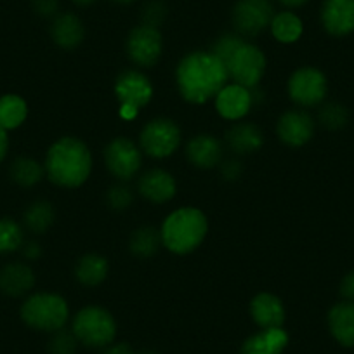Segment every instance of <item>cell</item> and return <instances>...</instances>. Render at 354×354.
Returning <instances> with one entry per match:
<instances>
[{
    "label": "cell",
    "instance_id": "6da1fadb",
    "mask_svg": "<svg viewBox=\"0 0 354 354\" xmlns=\"http://www.w3.org/2000/svg\"><path fill=\"white\" fill-rule=\"evenodd\" d=\"M230 78L226 64L214 53L196 50L181 59L176 80L183 100L193 104H203L226 87Z\"/></svg>",
    "mask_w": 354,
    "mask_h": 354
},
{
    "label": "cell",
    "instance_id": "7a4b0ae2",
    "mask_svg": "<svg viewBox=\"0 0 354 354\" xmlns=\"http://www.w3.org/2000/svg\"><path fill=\"white\" fill-rule=\"evenodd\" d=\"M47 177L61 188H78L87 181L93 170L91 151L77 138H61L49 148L46 156Z\"/></svg>",
    "mask_w": 354,
    "mask_h": 354
},
{
    "label": "cell",
    "instance_id": "3957f363",
    "mask_svg": "<svg viewBox=\"0 0 354 354\" xmlns=\"http://www.w3.org/2000/svg\"><path fill=\"white\" fill-rule=\"evenodd\" d=\"M209 223L202 210L185 207L170 214L163 223L162 243L167 250L177 255H186L198 248L205 240Z\"/></svg>",
    "mask_w": 354,
    "mask_h": 354
},
{
    "label": "cell",
    "instance_id": "277c9868",
    "mask_svg": "<svg viewBox=\"0 0 354 354\" xmlns=\"http://www.w3.org/2000/svg\"><path fill=\"white\" fill-rule=\"evenodd\" d=\"M66 301L57 294L40 292L26 299L21 306V319L28 326L42 332H57L68 322Z\"/></svg>",
    "mask_w": 354,
    "mask_h": 354
},
{
    "label": "cell",
    "instance_id": "5b68a950",
    "mask_svg": "<svg viewBox=\"0 0 354 354\" xmlns=\"http://www.w3.org/2000/svg\"><path fill=\"white\" fill-rule=\"evenodd\" d=\"M73 333L78 342L87 347H106L117 335L115 319L106 309L88 306L77 313L73 319Z\"/></svg>",
    "mask_w": 354,
    "mask_h": 354
},
{
    "label": "cell",
    "instance_id": "8992f818",
    "mask_svg": "<svg viewBox=\"0 0 354 354\" xmlns=\"http://www.w3.org/2000/svg\"><path fill=\"white\" fill-rule=\"evenodd\" d=\"M115 96L120 103L122 118L132 120L138 117L139 110L151 101L153 85L141 71L127 70L118 75L115 82Z\"/></svg>",
    "mask_w": 354,
    "mask_h": 354
},
{
    "label": "cell",
    "instance_id": "52a82bcc",
    "mask_svg": "<svg viewBox=\"0 0 354 354\" xmlns=\"http://www.w3.org/2000/svg\"><path fill=\"white\" fill-rule=\"evenodd\" d=\"M141 148L153 158H167L181 142V131L170 118H155L141 131Z\"/></svg>",
    "mask_w": 354,
    "mask_h": 354
},
{
    "label": "cell",
    "instance_id": "ba28073f",
    "mask_svg": "<svg viewBox=\"0 0 354 354\" xmlns=\"http://www.w3.org/2000/svg\"><path fill=\"white\" fill-rule=\"evenodd\" d=\"M326 91H328V85H326L325 75L311 66L299 68L288 80L290 100L302 108L322 104L326 97Z\"/></svg>",
    "mask_w": 354,
    "mask_h": 354
},
{
    "label": "cell",
    "instance_id": "9c48e42d",
    "mask_svg": "<svg viewBox=\"0 0 354 354\" xmlns=\"http://www.w3.org/2000/svg\"><path fill=\"white\" fill-rule=\"evenodd\" d=\"M226 66L234 84L254 88L257 87L266 71V56L257 46L245 42L227 61Z\"/></svg>",
    "mask_w": 354,
    "mask_h": 354
},
{
    "label": "cell",
    "instance_id": "30bf717a",
    "mask_svg": "<svg viewBox=\"0 0 354 354\" xmlns=\"http://www.w3.org/2000/svg\"><path fill=\"white\" fill-rule=\"evenodd\" d=\"M273 18L274 8L270 0H238L233 8V25L241 35H259L271 26Z\"/></svg>",
    "mask_w": 354,
    "mask_h": 354
},
{
    "label": "cell",
    "instance_id": "8fae6325",
    "mask_svg": "<svg viewBox=\"0 0 354 354\" xmlns=\"http://www.w3.org/2000/svg\"><path fill=\"white\" fill-rule=\"evenodd\" d=\"M127 54L138 66L149 68L160 59L163 49V39L158 28L141 25L132 30L127 37Z\"/></svg>",
    "mask_w": 354,
    "mask_h": 354
},
{
    "label": "cell",
    "instance_id": "7c38bea8",
    "mask_svg": "<svg viewBox=\"0 0 354 354\" xmlns=\"http://www.w3.org/2000/svg\"><path fill=\"white\" fill-rule=\"evenodd\" d=\"M104 162L108 170L120 181H131L141 169V151L138 146L125 138H117L104 149Z\"/></svg>",
    "mask_w": 354,
    "mask_h": 354
},
{
    "label": "cell",
    "instance_id": "4fadbf2b",
    "mask_svg": "<svg viewBox=\"0 0 354 354\" xmlns=\"http://www.w3.org/2000/svg\"><path fill=\"white\" fill-rule=\"evenodd\" d=\"M278 138L290 148H301L311 141L315 134V122L311 115L302 110H290L278 120Z\"/></svg>",
    "mask_w": 354,
    "mask_h": 354
},
{
    "label": "cell",
    "instance_id": "5bb4252c",
    "mask_svg": "<svg viewBox=\"0 0 354 354\" xmlns=\"http://www.w3.org/2000/svg\"><path fill=\"white\" fill-rule=\"evenodd\" d=\"M322 23L332 37H346L354 32V0H325Z\"/></svg>",
    "mask_w": 354,
    "mask_h": 354
},
{
    "label": "cell",
    "instance_id": "9a60e30c",
    "mask_svg": "<svg viewBox=\"0 0 354 354\" xmlns=\"http://www.w3.org/2000/svg\"><path fill=\"white\" fill-rule=\"evenodd\" d=\"M254 106L250 88L243 85H226L216 96V108L226 120H240Z\"/></svg>",
    "mask_w": 354,
    "mask_h": 354
},
{
    "label": "cell",
    "instance_id": "2e32d148",
    "mask_svg": "<svg viewBox=\"0 0 354 354\" xmlns=\"http://www.w3.org/2000/svg\"><path fill=\"white\" fill-rule=\"evenodd\" d=\"M250 315L262 330L281 328L285 323V308L273 294H259L250 302Z\"/></svg>",
    "mask_w": 354,
    "mask_h": 354
},
{
    "label": "cell",
    "instance_id": "e0dca14e",
    "mask_svg": "<svg viewBox=\"0 0 354 354\" xmlns=\"http://www.w3.org/2000/svg\"><path fill=\"white\" fill-rule=\"evenodd\" d=\"M139 193L153 203H165L176 195V179L167 170L153 169L139 179Z\"/></svg>",
    "mask_w": 354,
    "mask_h": 354
},
{
    "label": "cell",
    "instance_id": "ac0fdd59",
    "mask_svg": "<svg viewBox=\"0 0 354 354\" xmlns=\"http://www.w3.org/2000/svg\"><path fill=\"white\" fill-rule=\"evenodd\" d=\"M35 285L32 268L21 262H12L0 270V292L9 297H21Z\"/></svg>",
    "mask_w": 354,
    "mask_h": 354
},
{
    "label": "cell",
    "instance_id": "d6986e66",
    "mask_svg": "<svg viewBox=\"0 0 354 354\" xmlns=\"http://www.w3.org/2000/svg\"><path fill=\"white\" fill-rule=\"evenodd\" d=\"M186 156L198 169H212L221 162L223 146L219 139L209 134H200L193 138L186 146Z\"/></svg>",
    "mask_w": 354,
    "mask_h": 354
},
{
    "label": "cell",
    "instance_id": "ffe728a7",
    "mask_svg": "<svg viewBox=\"0 0 354 354\" xmlns=\"http://www.w3.org/2000/svg\"><path fill=\"white\" fill-rule=\"evenodd\" d=\"M328 328L337 342L354 347V302H339L330 309Z\"/></svg>",
    "mask_w": 354,
    "mask_h": 354
},
{
    "label": "cell",
    "instance_id": "44dd1931",
    "mask_svg": "<svg viewBox=\"0 0 354 354\" xmlns=\"http://www.w3.org/2000/svg\"><path fill=\"white\" fill-rule=\"evenodd\" d=\"M288 333L283 328H270L254 333L241 346V354H283Z\"/></svg>",
    "mask_w": 354,
    "mask_h": 354
},
{
    "label": "cell",
    "instance_id": "7402d4cb",
    "mask_svg": "<svg viewBox=\"0 0 354 354\" xmlns=\"http://www.w3.org/2000/svg\"><path fill=\"white\" fill-rule=\"evenodd\" d=\"M50 35H53V40L61 49H75L84 40V25H82L80 18L71 15V12L59 15L53 21Z\"/></svg>",
    "mask_w": 354,
    "mask_h": 354
},
{
    "label": "cell",
    "instance_id": "603a6c76",
    "mask_svg": "<svg viewBox=\"0 0 354 354\" xmlns=\"http://www.w3.org/2000/svg\"><path fill=\"white\" fill-rule=\"evenodd\" d=\"M227 146L231 151L238 155H248V153L257 151L262 146V132L252 124H236L227 131L226 134Z\"/></svg>",
    "mask_w": 354,
    "mask_h": 354
},
{
    "label": "cell",
    "instance_id": "cb8c5ba5",
    "mask_svg": "<svg viewBox=\"0 0 354 354\" xmlns=\"http://www.w3.org/2000/svg\"><path fill=\"white\" fill-rule=\"evenodd\" d=\"M108 270H110V266L103 255L87 254L78 261L77 268H75V277L85 287H96L106 280Z\"/></svg>",
    "mask_w": 354,
    "mask_h": 354
},
{
    "label": "cell",
    "instance_id": "d4e9b609",
    "mask_svg": "<svg viewBox=\"0 0 354 354\" xmlns=\"http://www.w3.org/2000/svg\"><path fill=\"white\" fill-rule=\"evenodd\" d=\"M28 117V104L18 94H6L0 97V127L4 131L18 129Z\"/></svg>",
    "mask_w": 354,
    "mask_h": 354
},
{
    "label": "cell",
    "instance_id": "484cf974",
    "mask_svg": "<svg viewBox=\"0 0 354 354\" xmlns=\"http://www.w3.org/2000/svg\"><path fill=\"white\" fill-rule=\"evenodd\" d=\"M160 245H162V234L155 230V227H139L132 233L131 241H129V248L134 257L148 259L158 252Z\"/></svg>",
    "mask_w": 354,
    "mask_h": 354
},
{
    "label": "cell",
    "instance_id": "4316f807",
    "mask_svg": "<svg viewBox=\"0 0 354 354\" xmlns=\"http://www.w3.org/2000/svg\"><path fill=\"white\" fill-rule=\"evenodd\" d=\"M302 30H304V26H302V21L299 19V16H295L290 11L274 15L273 21H271L273 37L281 44L297 42L299 37L302 35Z\"/></svg>",
    "mask_w": 354,
    "mask_h": 354
},
{
    "label": "cell",
    "instance_id": "83f0119b",
    "mask_svg": "<svg viewBox=\"0 0 354 354\" xmlns=\"http://www.w3.org/2000/svg\"><path fill=\"white\" fill-rule=\"evenodd\" d=\"M44 172H46V169L37 160L26 158V156L16 158L11 165L12 181L23 188H32L37 183H40Z\"/></svg>",
    "mask_w": 354,
    "mask_h": 354
},
{
    "label": "cell",
    "instance_id": "f1b7e54d",
    "mask_svg": "<svg viewBox=\"0 0 354 354\" xmlns=\"http://www.w3.org/2000/svg\"><path fill=\"white\" fill-rule=\"evenodd\" d=\"M54 223V207L53 203L46 200H37L26 209L25 212V226L32 233L42 234L53 226Z\"/></svg>",
    "mask_w": 354,
    "mask_h": 354
},
{
    "label": "cell",
    "instance_id": "f546056e",
    "mask_svg": "<svg viewBox=\"0 0 354 354\" xmlns=\"http://www.w3.org/2000/svg\"><path fill=\"white\" fill-rule=\"evenodd\" d=\"M23 245V230L11 217H0V255L16 252Z\"/></svg>",
    "mask_w": 354,
    "mask_h": 354
},
{
    "label": "cell",
    "instance_id": "4dcf8cb0",
    "mask_svg": "<svg viewBox=\"0 0 354 354\" xmlns=\"http://www.w3.org/2000/svg\"><path fill=\"white\" fill-rule=\"evenodd\" d=\"M319 122L328 131H339V129L346 127L349 122V111L344 104L328 103L319 110Z\"/></svg>",
    "mask_w": 354,
    "mask_h": 354
},
{
    "label": "cell",
    "instance_id": "1f68e13d",
    "mask_svg": "<svg viewBox=\"0 0 354 354\" xmlns=\"http://www.w3.org/2000/svg\"><path fill=\"white\" fill-rule=\"evenodd\" d=\"M243 44L245 40L241 39L240 35H234V33H224L223 37H219V39L216 40V44L212 46V50H210V53L216 54L224 64H227V61L233 57V54L236 53Z\"/></svg>",
    "mask_w": 354,
    "mask_h": 354
},
{
    "label": "cell",
    "instance_id": "d6a6232c",
    "mask_svg": "<svg viewBox=\"0 0 354 354\" xmlns=\"http://www.w3.org/2000/svg\"><path fill=\"white\" fill-rule=\"evenodd\" d=\"M77 337L73 332H66V330H57L54 337L49 342L50 354H75L77 351Z\"/></svg>",
    "mask_w": 354,
    "mask_h": 354
},
{
    "label": "cell",
    "instance_id": "836d02e7",
    "mask_svg": "<svg viewBox=\"0 0 354 354\" xmlns=\"http://www.w3.org/2000/svg\"><path fill=\"white\" fill-rule=\"evenodd\" d=\"M167 16V8L163 2L160 0H153L149 4H146V8L142 9V25L153 26V28H158L163 23Z\"/></svg>",
    "mask_w": 354,
    "mask_h": 354
},
{
    "label": "cell",
    "instance_id": "e575fe53",
    "mask_svg": "<svg viewBox=\"0 0 354 354\" xmlns=\"http://www.w3.org/2000/svg\"><path fill=\"white\" fill-rule=\"evenodd\" d=\"M108 203L115 210H125L132 203V192L124 185L113 186L108 192Z\"/></svg>",
    "mask_w": 354,
    "mask_h": 354
},
{
    "label": "cell",
    "instance_id": "d590c367",
    "mask_svg": "<svg viewBox=\"0 0 354 354\" xmlns=\"http://www.w3.org/2000/svg\"><path fill=\"white\" fill-rule=\"evenodd\" d=\"M57 0H32V8L42 18H50L57 12Z\"/></svg>",
    "mask_w": 354,
    "mask_h": 354
},
{
    "label": "cell",
    "instance_id": "8d00e7d4",
    "mask_svg": "<svg viewBox=\"0 0 354 354\" xmlns=\"http://www.w3.org/2000/svg\"><path fill=\"white\" fill-rule=\"evenodd\" d=\"M340 295L346 301L354 302V270L351 273H347L344 277V280L340 281Z\"/></svg>",
    "mask_w": 354,
    "mask_h": 354
},
{
    "label": "cell",
    "instance_id": "74e56055",
    "mask_svg": "<svg viewBox=\"0 0 354 354\" xmlns=\"http://www.w3.org/2000/svg\"><path fill=\"white\" fill-rule=\"evenodd\" d=\"M241 174V165L240 162H233V160H230V162H226L223 165V176L224 179H227V181H233V179H238Z\"/></svg>",
    "mask_w": 354,
    "mask_h": 354
},
{
    "label": "cell",
    "instance_id": "f35d334b",
    "mask_svg": "<svg viewBox=\"0 0 354 354\" xmlns=\"http://www.w3.org/2000/svg\"><path fill=\"white\" fill-rule=\"evenodd\" d=\"M103 354H136L129 344H115V346L108 347Z\"/></svg>",
    "mask_w": 354,
    "mask_h": 354
},
{
    "label": "cell",
    "instance_id": "ab89813d",
    "mask_svg": "<svg viewBox=\"0 0 354 354\" xmlns=\"http://www.w3.org/2000/svg\"><path fill=\"white\" fill-rule=\"evenodd\" d=\"M8 149H9L8 131H4V129L0 127V163H2V160L6 158V155H8Z\"/></svg>",
    "mask_w": 354,
    "mask_h": 354
},
{
    "label": "cell",
    "instance_id": "60d3db41",
    "mask_svg": "<svg viewBox=\"0 0 354 354\" xmlns=\"http://www.w3.org/2000/svg\"><path fill=\"white\" fill-rule=\"evenodd\" d=\"M40 255V247L37 243H28L25 247V257L26 259H37Z\"/></svg>",
    "mask_w": 354,
    "mask_h": 354
},
{
    "label": "cell",
    "instance_id": "b9f144b4",
    "mask_svg": "<svg viewBox=\"0 0 354 354\" xmlns=\"http://www.w3.org/2000/svg\"><path fill=\"white\" fill-rule=\"evenodd\" d=\"M281 6H285V8L288 9H294V8H301V6L308 4L309 0H278Z\"/></svg>",
    "mask_w": 354,
    "mask_h": 354
},
{
    "label": "cell",
    "instance_id": "7bdbcfd3",
    "mask_svg": "<svg viewBox=\"0 0 354 354\" xmlns=\"http://www.w3.org/2000/svg\"><path fill=\"white\" fill-rule=\"evenodd\" d=\"M73 2H75V4H77V6H82V8H85V6L94 4L96 0H73Z\"/></svg>",
    "mask_w": 354,
    "mask_h": 354
},
{
    "label": "cell",
    "instance_id": "ee69618b",
    "mask_svg": "<svg viewBox=\"0 0 354 354\" xmlns=\"http://www.w3.org/2000/svg\"><path fill=\"white\" fill-rule=\"evenodd\" d=\"M113 2H117V4H124V6H129V4H132V2H134V0H113Z\"/></svg>",
    "mask_w": 354,
    "mask_h": 354
},
{
    "label": "cell",
    "instance_id": "f6af8a7d",
    "mask_svg": "<svg viewBox=\"0 0 354 354\" xmlns=\"http://www.w3.org/2000/svg\"><path fill=\"white\" fill-rule=\"evenodd\" d=\"M141 354H156V353H141Z\"/></svg>",
    "mask_w": 354,
    "mask_h": 354
}]
</instances>
